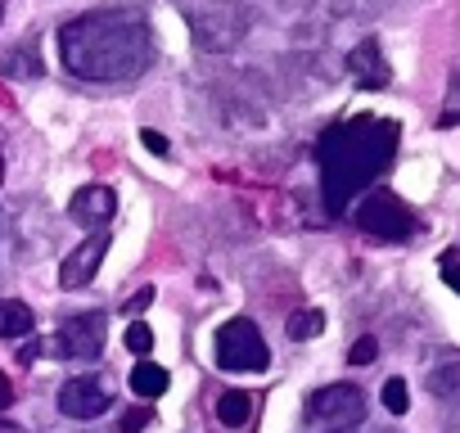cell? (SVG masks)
Returning a JSON list of instances; mask_svg holds the SVG:
<instances>
[{"label": "cell", "instance_id": "obj_1", "mask_svg": "<svg viewBox=\"0 0 460 433\" xmlns=\"http://www.w3.org/2000/svg\"><path fill=\"white\" fill-rule=\"evenodd\" d=\"M59 55L82 82H131L154 59V32L140 10H95L59 28Z\"/></svg>", "mask_w": 460, "mask_h": 433}, {"label": "cell", "instance_id": "obj_2", "mask_svg": "<svg viewBox=\"0 0 460 433\" xmlns=\"http://www.w3.org/2000/svg\"><path fill=\"white\" fill-rule=\"evenodd\" d=\"M397 122L388 118H352V122H339L321 136L316 145V163H321V194H325V208L339 216L348 212V203L375 181L388 172V163L397 158Z\"/></svg>", "mask_w": 460, "mask_h": 433}, {"label": "cell", "instance_id": "obj_3", "mask_svg": "<svg viewBox=\"0 0 460 433\" xmlns=\"http://www.w3.org/2000/svg\"><path fill=\"white\" fill-rule=\"evenodd\" d=\"M217 366L221 370H230V375H258V370H267L271 366V348H267V339H262V330L253 325V321H244V316H235V321H226L221 330H217Z\"/></svg>", "mask_w": 460, "mask_h": 433}, {"label": "cell", "instance_id": "obj_4", "mask_svg": "<svg viewBox=\"0 0 460 433\" xmlns=\"http://www.w3.org/2000/svg\"><path fill=\"white\" fill-rule=\"evenodd\" d=\"M303 420L312 429H357L366 420V393L357 384H325L303 402Z\"/></svg>", "mask_w": 460, "mask_h": 433}, {"label": "cell", "instance_id": "obj_5", "mask_svg": "<svg viewBox=\"0 0 460 433\" xmlns=\"http://www.w3.org/2000/svg\"><path fill=\"white\" fill-rule=\"evenodd\" d=\"M357 226H361L366 235H375V240L397 244V240H411V235H415V212H411L393 190H370V194L357 203Z\"/></svg>", "mask_w": 460, "mask_h": 433}, {"label": "cell", "instance_id": "obj_6", "mask_svg": "<svg viewBox=\"0 0 460 433\" xmlns=\"http://www.w3.org/2000/svg\"><path fill=\"white\" fill-rule=\"evenodd\" d=\"M104 334H109V316L104 312H86V316H73V321L59 325L55 348L68 361H95L104 352Z\"/></svg>", "mask_w": 460, "mask_h": 433}, {"label": "cell", "instance_id": "obj_7", "mask_svg": "<svg viewBox=\"0 0 460 433\" xmlns=\"http://www.w3.org/2000/svg\"><path fill=\"white\" fill-rule=\"evenodd\" d=\"M109 384L100 375H73L64 388H59V411L68 420H100L109 411Z\"/></svg>", "mask_w": 460, "mask_h": 433}, {"label": "cell", "instance_id": "obj_8", "mask_svg": "<svg viewBox=\"0 0 460 433\" xmlns=\"http://www.w3.org/2000/svg\"><path fill=\"white\" fill-rule=\"evenodd\" d=\"M104 253H109V231L100 226V231H91V235L64 258V267H59V285H64V289H82V285H91L95 271H100V262H104Z\"/></svg>", "mask_w": 460, "mask_h": 433}, {"label": "cell", "instance_id": "obj_9", "mask_svg": "<svg viewBox=\"0 0 460 433\" xmlns=\"http://www.w3.org/2000/svg\"><path fill=\"white\" fill-rule=\"evenodd\" d=\"M348 73H352V82H357L361 91H384V86L393 82V68H388V59H384V50H379L375 37H361V41L348 50Z\"/></svg>", "mask_w": 460, "mask_h": 433}, {"label": "cell", "instance_id": "obj_10", "mask_svg": "<svg viewBox=\"0 0 460 433\" xmlns=\"http://www.w3.org/2000/svg\"><path fill=\"white\" fill-rule=\"evenodd\" d=\"M68 212H73V222H82V226H104L109 216L118 212V194L109 185H82L73 194Z\"/></svg>", "mask_w": 460, "mask_h": 433}, {"label": "cell", "instance_id": "obj_11", "mask_svg": "<svg viewBox=\"0 0 460 433\" xmlns=\"http://www.w3.org/2000/svg\"><path fill=\"white\" fill-rule=\"evenodd\" d=\"M37 330V316L19 298H0V339H23Z\"/></svg>", "mask_w": 460, "mask_h": 433}, {"label": "cell", "instance_id": "obj_12", "mask_svg": "<svg viewBox=\"0 0 460 433\" xmlns=\"http://www.w3.org/2000/svg\"><path fill=\"white\" fill-rule=\"evenodd\" d=\"M249 415H253V393H244V388H230V393H221V397H217V420H221L226 429H240V424H249Z\"/></svg>", "mask_w": 460, "mask_h": 433}, {"label": "cell", "instance_id": "obj_13", "mask_svg": "<svg viewBox=\"0 0 460 433\" xmlns=\"http://www.w3.org/2000/svg\"><path fill=\"white\" fill-rule=\"evenodd\" d=\"M167 370L158 366V361H136V370H131V393L136 397H163L167 393Z\"/></svg>", "mask_w": 460, "mask_h": 433}, {"label": "cell", "instance_id": "obj_14", "mask_svg": "<svg viewBox=\"0 0 460 433\" xmlns=\"http://www.w3.org/2000/svg\"><path fill=\"white\" fill-rule=\"evenodd\" d=\"M429 393L442 402H460V361H442L438 370H429Z\"/></svg>", "mask_w": 460, "mask_h": 433}, {"label": "cell", "instance_id": "obj_15", "mask_svg": "<svg viewBox=\"0 0 460 433\" xmlns=\"http://www.w3.org/2000/svg\"><path fill=\"white\" fill-rule=\"evenodd\" d=\"M321 330H325V312H316V307L294 312V316H289V325H285V334H289L294 343H307V339H316Z\"/></svg>", "mask_w": 460, "mask_h": 433}, {"label": "cell", "instance_id": "obj_16", "mask_svg": "<svg viewBox=\"0 0 460 433\" xmlns=\"http://www.w3.org/2000/svg\"><path fill=\"white\" fill-rule=\"evenodd\" d=\"M0 73H10V77H37L41 73V55L37 50H5L0 55Z\"/></svg>", "mask_w": 460, "mask_h": 433}, {"label": "cell", "instance_id": "obj_17", "mask_svg": "<svg viewBox=\"0 0 460 433\" xmlns=\"http://www.w3.org/2000/svg\"><path fill=\"white\" fill-rule=\"evenodd\" d=\"M122 343H127L136 357H149V352H154V330H149L145 321H131L127 334H122Z\"/></svg>", "mask_w": 460, "mask_h": 433}, {"label": "cell", "instance_id": "obj_18", "mask_svg": "<svg viewBox=\"0 0 460 433\" xmlns=\"http://www.w3.org/2000/svg\"><path fill=\"white\" fill-rule=\"evenodd\" d=\"M384 411H393V415H406V411H411V388H406V379H388V384H384Z\"/></svg>", "mask_w": 460, "mask_h": 433}, {"label": "cell", "instance_id": "obj_19", "mask_svg": "<svg viewBox=\"0 0 460 433\" xmlns=\"http://www.w3.org/2000/svg\"><path fill=\"white\" fill-rule=\"evenodd\" d=\"M375 357H379V343L366 334V339H357V343H352V352H348V366H370Z\"/></svg>", "mask_w": 460, "mask_h": 433}, {"label": "cell", "instance_id": "obj_20", "mask_svg": "<svg viewBox=\"0 0 460 433\" xmlns=\"http://www.w3.org/2000/svg\"><path fill=\"white\" fill-rule=\"evenodd\" d=\"M442 280L460 294V249H447V253H442Z\"/></svg>", "mask_w": 460, "mask_h": 433}, {"label": "cell", "instance_id": "obj_21", "mask_svg": "<svg viewBox=\"0 0 460 433\" xmlns=\"http://www.w3.org/2000/svg\"><path fill=\"white\" fill-rule=\"evenodd\" d=\"M140 145H145L154 158H167V154H172V145H167V136H163V131H140Z\"/></svg>", "mask_w": 460, "mask_h": 433}, {"label": "cell", "instance_id": "obj_22", "mask_svg": "<svg viewBox=\"0 0 460 433\" xmlns=\"http://www.w3.org/2000/svg\"><path fill=\"white\" fill-rule=\"evenodd\" d=\"M145 424H149V411H145V406H136V411H127V415H122L118 433H145Z\"/></svg>", "mask_w": 460, "mask_h": 433}, {"label": "cell", "instance_id": "obj_23", "mask_svg": "<svg viewBox=\"0 0 460 433\" xmlns=\"http://www.w3.org/2000/svg\"><path fill=\"white\" fill-rule=\"evenodd\" d=\"M149 303H154V289H149V285H145V289H140V294H136V298H127V307H122V312H127V316H136V312H145V307H149Z\"/></svg>", "mask_w": 460, "mask_h": 433}, {"label": "cell", "instance_id": "obj_24", "mask_svg": "<svg viewBox=\"0 0 460 433\" xmlns=\"http://www.w3.org/2000/svg\"><path fill=\"white\" fill-rule=\"evenodd\" d=\"M10 406H14V379L0 375V411H10Z\"/></svg>", "mask_w": 460, "mask_h": 433}, {"label": "cell", "instance_id": "obj_25", "mask_svg": "<svg viewBox=\"0 0 460 433\" xmlns=\"http://www.w3.org/2000/svg\"><path fill=\"white\" fill-rule=\"evenodd\" d=\"M41 348H46L41 339H37V343H28V348L19 352V361H23V366H37V357H41Z\"/></svg>", "mask_w": 460, "mask_h": 433}, {"label": "cell", "instance_id": "obj_26", "mask_svg": "<svg viewBox=\"0 0 460 433\" xmlns=\"http://www.w3.org/2000/svg\"><path fill=\"white\" fill-rule=\"evenodd\" d=\"M0 433H23L19 424H0Z\"/></svg>", "mask_w": 460, "mask_h": 433}, {"label": "cell", "instance_id": "obj_27", "mask_svg": "<svg viewBox=\"0 0 460 433\" xmlns=\"http://www.w3.org/2000/svg\"><path fill=\"white\" fill-rule=\"evenodd\" d=\"M0 181H5V158H0Z\"/></svg>", "mask_w": 460, "mask_h": 433}, {"label": "cell", "instance_id": "obj_28", "mask_svg": "<svg viewBox=\"0 0 460 433\" xmlns=\"http://www.w3.org/2000/svg\"><path fill=\"white\" fill-rule=\"evenodd\" d=\"M0 19H5V0H0Z\"/></svg>", "mask_w": 460, "mask_h": 433}, {"label": "cell", "instance_id": "obj_29", "mask_svg": "<svg viewBox=\"0 0 460 433\" xmlns=\"http://www.w3.org/2000/svg\"><path fill=\"white\" fill-rule=\"evenodd\" d=\"M334 433H348V429H334ZM379 433H384V429H379Z\"/></svg>", "mask_w": 460, "mask_h": 433}]
</instances>
